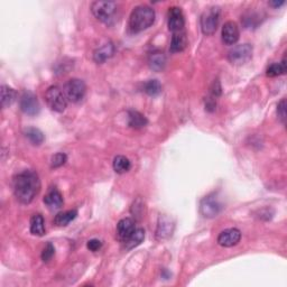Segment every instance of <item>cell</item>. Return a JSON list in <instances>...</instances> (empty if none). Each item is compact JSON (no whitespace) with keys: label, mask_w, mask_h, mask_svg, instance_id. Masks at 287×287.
I'll list each match as a JSON object with an SVG mask.
<instances>
[{"label":"cell","mask_w":287,"mask_h":287,"mask_svg":"<svg viewBox=\"0 0 287 287\" xmlns=\"http://www.w3.org/2000/svg\"><path fill=\"white\" fill-rule=\"evenodd\" d=\"M186 46H188V37H186V33L184 31L173 33V37L172 40H171L170 46L171 53H180V52H183Z\"/></svg>","instance_id":"obj_16"},{"label":"cell","mask_w":287,"mask_h":287,"mask_svg":"<svg viewBox=\"0 0 287 287\" xmlns=\"http://www.w3.org/2000/svg\"><path fill=\"white\" fill-rule=\"evenodd\" d=\"M211 92H212V96H213L214 98H217V96H221L222 90H221V85H220L219 80L213 82V87H212V89H211Z\"/></svg>","instance_id":"obj_32"},{"label":"cell","mask_w":287,"mask_h":287,"mask_svg":"<svg viewBox=\"0 0 287 287\" xmlns=\"http://www.w3.org/2000/svg\"><path fill=\"white\" fill-rule=\"evenodd\" d=\"M173 228H174V225L171 222L170 219L161 218L157 227V238L164 239V238L170 237L173 232Z\"/></svg>","instance_id":"obj_24"},{"label":"cell","mask_w":287,"mask_h":287,"mask_svg":"<svg viewBox=\"0 0 287 287\" xmlns=\"http://www.w3.org/2000/svg\"><path fill=\"white\" fill-rule=\"evenodd\" d=\"M63 92L70 102L77 103L84 98L87 87H85L84 82L80 79H71L65 83Z\"/></svg>","instance_id":"obj_6"},{"label":"cell","mask_w":287,"mask_h":287,"mask_svg":"<svg viewBox=\"0 0 287 287\" xmlns=\"http://www.w3.org/2000/svg\"><path fill=\"white\" fill-rule=\"evenodd\" d=\"M66 161H68L66 154H64V153H57L51 159V167L52 169H58V167L64 165Z\"/></svg>","instance_id":"obj_28"},{"label":"cell","mask_w":287,"mask_h":287,"mask_svg":"<svg viewBox=\"0 0 287 287\" xmlns=\"http://www.w3.org/2000/svg\"><path fill=\"white\" fill-rule=\"evenodd\" d=\"M135 230H136L135 222H134V220L130 218L121 219L117 225V234L119 239L122 241L128 239Z\"/></svg>","instance_id":"obj_14"},{"label":"cell","mask_w":287,"mask_h":287,"mask_svg":"<svg viewBox=\"0 0 287 287\" xmlns=\"http://www.w3.org/2000/svg\"><path fill=\"white\" fill-rule=\"evenodd\" d=\"M132 167V164H130L129 159L126 157V156L118 155L115 156L114 159V170L115 173L118 174H124L127 173Z\"/></svg>","instance_id":"obj_25"},{"label":"cell","mask_w":287,"mask_h":287,"mask_svg":"<svg viewBox=\"0 0 287 287\" xmlns=\"http://www.w3.org/2000/svg\"><path fill=\"white\" fill-rule=\"evenodd\" d=\"M214 98V96H213ZM213 98H209L207 100L206 102V109L208 111H210V113H212V111L215 110V106H217V102H215V100Z\"/></svg>","instance_id":"obj_33"},{"label":"cell","mask_w":287,"mask_h":287,"mask_svg":"<svg viewBox=\"0 0 287 287\" xmlns=\"http://www.w3.org/2000/svg\"><path fill=\"white\" fill-rule=\"evenodd\" d=\"M77 210H69L64 212H59L54 218V223L57 227H66L70 222H72L77 218Z\"/></svg>","instance_id":"obj_22"},{"label":"cell","mask_w":287,"mask_h":287,"mask_svg":"<svg viewBox=\"0 0 287 287\" xmlns=\"http://www.w3.org/2000/svg\"><path fill=\"white\" fill-rule=\"evenodd\" d=\"M115 54V46L113 43L104 44L103 46L96 48L93 53V59L98 64H103L104 62L108 61L111 57H114Z\"/></svg>","instance_id":"obj_15"},{"label":"cell","mask_w":287,"mask_h":287,"mask_svg":"<svg viewBox=\"0 0 287 287\" xmlns=\"http://www.w3.org/2000/svg\"><path fill=\"white\" fill-rule=\"evenodd\" d=\"M221 203L214 195H208L201 201L200 203V212L204 218L211 219L217 217L221 212Z\"/></svg>","instance_id":"obj_9"},{"label":"cell","mask_w":287,"mask_h":287,"mask_svg":"<svg viewBox=\"0 0 287 287\" xmlns=\"http://www.w3.org/2000/svg\"><path fill=\"white\" fill-rule=\"evenodd\" d=\"M240 239H241L240 230L236 228H230V229L222 231V232L219 234L218 244L221 246V247L229 248L239 244Z\"/></svg>","instance_id":"obj_11"},{"label":"cell","mask_w":287,"mask_h":287,"mask_svg":"<svg viewBox=\"0 0 287 287\" xmlns=\"http://www.w3.org/2000/svg\"><path fill=\"white\" fill-rule=\"evenodd\" d=\"M45 100L47 106L55 113H63L68 106V99L61 89L57 85L50 87L45 93Z\"/></svg>","instance_id":"obj_4"},{"label":"cell","mask_w":287,"mask_h":287,"mask_svg":"<svg viewBox=\"0 0 287 287\" xmlns=\"http://www.w3.org/2000/svg\"><path fill=\"white\" fill-rule=\"evenodd\" d=\"M155 21V10L150 6L136 7L129 17V27L134 33L143 32L150 28Z\"/></svg>","instance_id":"obj_2"},{"label":"cell","mask_w":287,"mask_h":287,"mask_svg":"<svg viewBox=\"0 0 287 287\" xmlns=\"http://www.w3.org/2000/svg\"><path fill=\"white\" fill-rule=\"evenodd\" d=\"M54 255H55V248L53 244H52V242H47L42 251V260L44 263H48L52 258H53Z\"/></svg>","instance_id":"obj_29"},{"label":"cell","mask_w":287,"mask_h":287,"mask_svg":"<svg viewBox=\"0 0 287 287\" xmlns=\"http://www.w3.org/2000/svg\"><path fill=\"white\" fill-rule=\"evenodd\" d=\"M167 24L169 29L172 33H177L184 31L185 18L184 14L180 7H171L167 14Z\"/></svg>","instance_id":"obj_10"},{"label":"cell","mask_w":287,"mask_h":287,"mask_svg":"<svg viewBox=\"0 0 287 287\" xmlns=\"http://www.w3.org/2000/svg\"><path fill=\"white\" fill-rule=\"evenodd\" d=\"M286 70H287L286 59L283 58V61L281 63H274V64L268 66L266 74H267V77H275L282 76V74H285Z\"/></svg>","instance_id":"obj_26"},{"label":"cell","mask_w":287,"mask_h":287,"mask_svg":"<svg viewBox=\"0 0 287 287\" xmlns=\"http://www.w3.org/2000/svg\"><path fill=\"white\" fill-rule=\"evenodd\" d=\"M91 12L98 20L109 23L117 12V3L114 1H95L91 5Z\"/></svg>","instance_id":"obj_5"},{"label":"cell","mask_w":287,"mask_h":287,"mask_svg":"<svg viewBox=\"0 0 287 287\" xmlns=\"http://www.w3.org/2000/svg\"><path fill=\"white\" fill-rule=\"evenodd\" d=\"M148 64H150L151 69L156 71V72H159V71L164 70L166 65V57L163 52L155 51L150 54V57H148Z\"/></svg>","instance_id":"obj_17"},{"label":"cell","mask_w":287,"mask_h":287,"mask_svg":"<svg viewBox=\"0 0 287 287\" xmlns=\"http://www.w3.org/2000/svg\"><path fill=\"white\" fill-rule=\"evenodd\" d=\"M31 232L38 237L45 234V221L42 214L37 213L31 218Z\"/></svg>","instance_id":"obj_19"},{"label":"cell","mask_w":287,"mask_h":287,"mask_svg":"<svg viewBox=\"0 0 287 287\" xmlns=\"http://www.w3.org/2000/svg\"><path fill=\"white\" fill-rule=\"evenodd\" d=\"M24 135L27 139L31 141V144L34 145V146H39L44 143V134L40 132L38 128H34V127H29V128H26L24 130Z\"/></svg>","instance_id":"obj_20"},{"label":"cell","mask_w":287,"mask_h":287,"mask_svg":"<svg viewBox=\"0 0 287 287\" xmlns=\"http://www.w3.org/2000/svg\"><path fill=\"white\" fill-rule=\"evenodd\" d=\"M44 203L45 206L50 209L51 211L58 210L63 207V203H64V200H63V196L61 192L58 191L57 189H51L50 191L47 192V194L44 196Z\"/></svg>","instance_id":"obj_13"},{"label":"cell","mask_w":287,"mask_h":287,"mask_svg":"<svg viewBox=\"0 0 287 287\" xmlns=\"http://www.w3.org/2000/svg\"><path fill=\"white\" fill-rule=\"evenodd\" d=\"M144 91L151 96H158L162 92V84L158 80H150L144 84Z\"/></svg>","instance_id":"obj_27"},{"label":"cell","mask_w":287,"mask_h":287,"mask_svg":"<svg viewBox=\"0 0 287 287\" xmlns=\"http://www.w3.org/2000/svg\"><path fill=\"white\" fill-rule=\"evenodd\" d=\"M252 57V46L250 44L236 45L228 52V59L231 64L242 65L249 62Z\"/></svg>","instance_id":"obj_7"},{"label":"cell","mask_w":287,"mask_h":287,"mask_svg":"<svg viewBox=\"0 0 287 287\" xmlns=\"http://www.w3.org/2000/svg\"><path fill=\"white\" fill-rule=\"evenodd\" d=\"M145 239V230L141 229V228H138L136 229L134 232L132 233V236H130L128 239H126L125 242V248L127 250H130V249L137 247V246H139L141 242L144 241Z\"/></svg>","instance_id":"obj_21"},{"label":"cell","mask_w":287,"mask_h":287,"mask_svg":"<svg viewBox=\"0 0 287 287\" xmlns=\"http://www.w3.org/2000/svg\"><path fill=\"white\" fill-rule=\"evenodd\" d=\"M277 115H278L279 120L282 121V124L285 125L286 122V100L285 99H282V101L278 103Z\"/></svg>","instance_id":"obj_30"},{"label":"cell","mask_w":287,"mask_h":287,"mask_svg":"<svg viewBox=\"0 0 287 287\" xmlns=\"http://www.w3.org/2000/svg\"><path fill=\"white\" fill-rule=\"evenodd\" d=\"M17 98V92L13 88H9L8 85H2L1 87V107L7 108L15 102Z\"/></svg>","instance_id":"obj_23"},{"label":"cell","mask_w":287,"mask_h":287,"mask_svg":"<svg viewBox=\"0 0 287 287\" xmlns=\"http://www.w3.org/2000/svg\"><path fill=\"white\" fill-rule=\"evenodd\" d=\"M128 124L132 128L141 129L146 127L148 124L147 118L143 114L136 110H129L128 111Z\"/></svg>","instance_id":"obj_18"},{"label":"cell","mask_w":287,"mask_h":287,"mask_svg":"<svg viewBox=\"0 0 287 287\" xmlns=\"http://www.w3.org/2000/svg\"><path fill=\"white\" fill-rule=\"evenodd\" d=\"M19 106L20 110L28 115H38L40 111L38 99H37V96L31 91H26L21 95L19 100Z\"/></svg>","instance_id":"obj_8"},{"label":"cell","mask_w":287,"mask_h":287,"mask_svg":"<svg viewBox=\"0 0 287 287\" xmlns=\"http://www.w3.org/2000/svg\"><path fill=\"white\" fill-rule=\"evenodd\" d=\"M87 247L90 251H93V252L98 251L99 249L102 247V242L98 239H91V240L88 241Z\"/></svg>","instance_id":"obj_31"},{"label":"cell","mask_w":287,"mask_h":287,"mask_svg":"<svg viewBox=\"0 0 287 287\" xmlns=\"http://www.w3.org/2000/svg\"><path fill=\"white\" fill-rule=\"evenodd\" d=\"M240 36L239 27H238L237 23L234 21H227V23L223 25L222 32H221V37L222 42L226 44V45H234L238 42Z\"/></svg>","instance_id":"obj_12"},{"label":"cell","mask_w":287,"mask_h":287,"mask_svg":"<svg viewBox=\"0 0 287 287\" xmlns=\"http://www.w3.org/2000/svg\"><path fill=\"white\" fill-rule=\"evenodd\" d=\"M220 15H221V9H220L219 6L209 7L207 10H204L200 19L201 29H202L204 35L210 36L217 32L220 21Z\"/></svg>","instance_id":"obj_3"},{"label":"cell","mask_w":287,"mask_h":287,"mask_svg":"<svg viewBox=\"0 0 287 287\" xmlns=\"http://www.w3.org/2000/svg\"><path fill=\"white\" fill-rule=\"evenodd\" d=\"M283 5H285V1H270L269 2V6L274 7V8H279V7H282Z\"/></svg>","instance_id":"obj_34"},{"label":"cell","mask_w":287,"mask_h":287,"mask_svg":"<svg viewBox=\"0 0 287 287\" xmlns=\"http://www.w3.org/2000/svg\"><path fill=\"white\" fill-rule=\"evenodd\" d=\"M13 190L16 199L23 204H29L40 190L38 174L34 171H24L15 175L13 178Z\"/></svg>","instance_id":"obj_1"}]
</instances>
